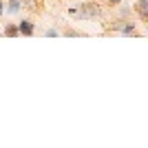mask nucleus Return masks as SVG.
Masks as SVG:
<instances>
[{"label": "nucleus", "instance_id": "nucleus-1", "mask_svg": "<svg viewBox=\"0 0 148 148\" xmlns=\"http://www.w3.org/2000/svg\"><path fill=\"white\" fill-rule=\"evenodd\" d=\"M75 13H80V16H84V18H97L99 9H97L95 2H84V5H80V11L75 9Z\"/></svg>", "mask_w": 148, "mask_h": 148}, {"label": "nucleus", "instance_id": "nucleus-2", "mask_svg": "<svg viewBox=\"0 0 148 148\" xmlns=\"http://www.w3.org/2000/svg\"><path fill=\"white\" fill-rule=\"evenodd\" d=\"M33 31H36L33 20H22V22H18V33L20 36H33Z\"/></svg>", "mask_w": 148, "mask_h": 148}, {"label": "nucleus", "instance_id": "nucleus-3", "mask_svg": "<svg viewBox=\"0 0 148 148\" xmlns=\"http://www.w3.org/2000/svg\"><path fill=\"white\" fill-rule=\"evenodd\" d=\"M135 9H137V13H139L142 20H148V0H139L135 5Z\"/></svg>", "mask_w": 148, "mask_h": 148}, {"label": "nucleus", "instance_id": "nucleus-4", "mask_svg": "<svg viewBox=\"0 0 148 148\" xmlns=\"http://www.w3.org/2000/svg\"><path fill=\"white\" fill-rule=\"evenodd\" d=\"M22 2L20 0H7V13H20Z\"/></svg>", "mask_w": 148, "mask_h": 148}, {"label": "nucleus", "instance_id": "nucleus-5", "mask_svg": "<svg viewBox=\"0 0 148 148\" xmlns=\"http://www.w3.org/2000/svg\"><path fill=\"white\" fill-rule=\"evenodd\" d=\"M5 36L7 38H18L20 33H18V25H7L5 27Z\"/></svg>", "mask_w": 148, "mask_h": 148}, {"label": "nucleus", "instance_id": "nucleus-6", "mask_svg": "<svg viewBox=\"0 0 148 148\" xmlns=\"http://www.w3.org/2000/svg\"><path fill=\"white\" fill-rule=\"evenodd\" d=\"M119 31L124 36H130V33H135V25L133 22H124V27H119Z\"/></svg>", "mask_w": 148, "mask_h": 148}, {"label": "nucleus", "instance_id": "nucleus-7", "mask_svg": "<svg viewBox=\"0 0 148 148\" xmlns=\"http://www.w3.org/2000/svg\"><path fill=\"white\" fill-rule=\"evenodd\" d=\"M47 36L53 38V36H58V31H56V29H49V31H47Z\"/></svg>", "mask_w": 148, "mask_h": 148}, {"label": "nucleus", "instance_id": "nucleus-8", "mask_svg": "<svg viewBox=\"0 0 148 148\" xmlns=\"http://www.w3.org/2000/svg\"><path fill=\"white\" fill-rule=\"evenodd\" d=\"M20 2H22V5H29V7H31V5H36V0H20Z\"/></svg>", "mask_w": 148, "mask_h": 148}, {"label": "nucleus", "instance_id": "nucleus-9", "mask_svg": "<svg viewBox=\"0 0 148 148\" xmlns=\"http://www.w3.org/2000/svg\"><path fill=\"white\" fill-rule=\"evenodd\" d=\"M106 2H108V5H119L122 0H106Z\"/></svg>", "mask_w": 148, "mask_h": 148}, {"label": "nucleus", "instance_id": "nucleus-10", "mask_svg": "<svg viewBox=\"0 0 148 148\" xmlns=\"http://www.w3.org/2000/svg\"><path fill=\"white\" fill-rule=\"evenodd\" d=\"M2 13H5V7H2V0H0V16H2Z\"/></svg>", "mask_w": 148, "mask_h": 148}]
</instances>
